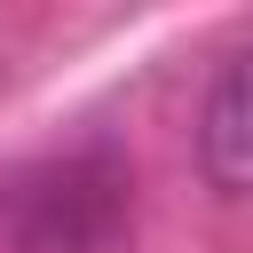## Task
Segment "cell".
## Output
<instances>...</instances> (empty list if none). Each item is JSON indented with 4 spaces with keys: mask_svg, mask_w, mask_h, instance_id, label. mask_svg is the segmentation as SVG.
Wrapping results in <instances>:
<instances>
[{
    "mask_svg": "<svg viewBox=\"0 0 253 253\" xmlns=\"http://www.w3.org/2000/svg\"><path fill=\"white\" fill-rule=\"evenodd\" d=\"M198 166L213 190L253 198V47H237L198 103Z\"/></svg>",
    "mask_w": 253,
    "mask_h": 253,
    "instance_id": "cell-2",
    "label": "cell"
},
{
    "mask_svg": "<svg viewBox=\"0 0 253 253\" xmlns=\"http://www.w3.org/2000/svg\"><path fill=\"white\" fill-rule=\"evenodd\" d=\"M8 213H16V237L32 253H95L111 237V213H119V174H103L87 158L32 166L8 182Z\"/></svg>",
    "mask_w": 253,
    "mask_h": 253,
    "instance_id": "cell-1",
    "label": "cell"
}]
</instances>
